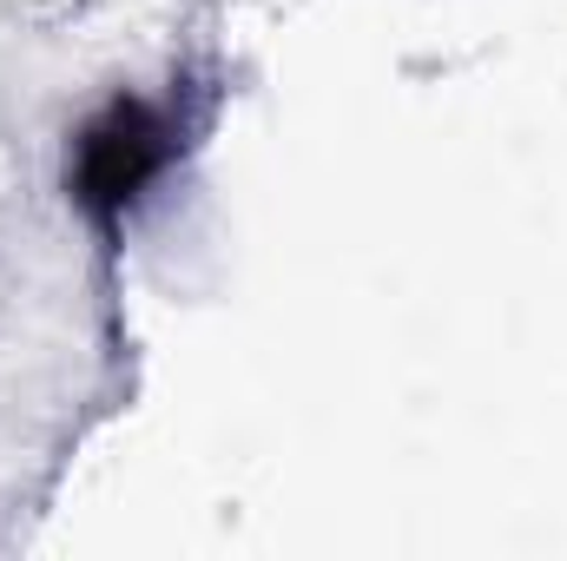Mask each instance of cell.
I'll return each mask as SVG.
<instances>
[{
  "instance_id": "6da1fadb",
  "label": "cell",
  "mask_w": 567,
  "mask_h": 561,
  "mask_svg": "<svg viewBox=\"0 0 567 561\" xmlns=\"http://www.w3.org/2000/svg\"><path fill=\"white\" fill-rule=\"evenodd\" d=\"M172 152H178V126H172L158 106H145V100H113V106H100V113L80 126L66 185H73V198H80L100 225H120V218L140 205L145 185L172 165Z\"/></svg>"
}]
</instances>
